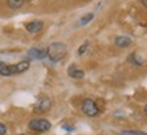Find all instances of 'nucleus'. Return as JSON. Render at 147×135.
<instances>
[{"instance_id":"obj_1","label":"nucleus","mask_w":147,"mask_h":135,"mask_svg":"<svg viewBox=\"0 0 147 135\" xmlns=\"http://www.w3.org/2000/svg\"><path fill=\"white\" fill-rule=\"evenodd\" d=\"M66 51H67V49L63 43L55 42V43H51V45L47 47L46 54H47V57H49L53 62H58V61H61V59L65 58Z\"/></svg>"},{"instance_id":"obj_2","label":"nucleus","mask_w":147,"mask_h":135,"mask_svg":"<svg viewBox=\"0 0 147 135\" xmlns=\"http://www.w3.org/2000/svg\"><path fill=\"white\" fill-rule=\"evenodd\" d=\"M30 68L28 61H22V62L16 63V65H4L0 68V76H12V74H20V73L26 72Z\"/></svg>"},{"instance_id":"obj_3","label":"nucleus","mask_w":147,"mask_h":135,"mask_svg":"<svg viewBox=\"0 0 147 135\" xmlns=\"http://www.w3.org/2000/svg\"><path fill=\"white\" fill-rule=\"evenodd\" d=\"M28 128L32 131H38V132H43V131H49L51 128V123L46 119H32L28 123Z\"/></svg>"},{"instance_id":"obj_4","label":"nucleus","mask_w":147,"mask_h":135,"mask_svg":"<svg viewBox=\"0 0 147 135\" xmlns=\"http://www.w3.org/2000/svg\"><path fill=\"white\" fill-rule=\"evenodd\" d=\"M81 109H82V112H84L86 116L93 117V116H97L98 115V108L92 99H85L84 101H82Z\"/></svg>"},{"instance_id":"obj_5","label":"nucleus","mask_w":147,"mask_h":135,"mask_svg":"<svg viewBox=\"0 0 147 135\" xmlns=\"http://www.w3.org/2000/svg\"><path fill=\"white\" fill-rule=\"evenodd\" d=\"M51 107V100L47 97H42L38 103L34 105V112L35 113H45L46 111H49Z\"/></svg>"},{"instance_id":"obj_6","label":"nucleus","mask_w":147,"mask_h":135,"mask_svg":"<svg viewBox=\"0 0 147 135\" xmlns=\"http://www.w3.org/2000/svg\"><path fill=\"white\" fill-rule=\"evenodd\" d=\"M43 28V23L39 20H32V22L26 23V30L28 32H39Z\"/></svg>"},{"instance_id":"obj_7","label":"nucleus","mask_w":147,"mask_h":135,"mask_svg":"<svg viewBox=\"0 0 147 135\" xmlns=\"http://www.w3.org/2000/svg\"><path fill=\"white\" fill-rule=\"evenodd\" d=\"M115 45L119 46V47H127V46L131 45V38L129 36H124V35L117 36L115 39Z\"/></svg>"},{"instance_id":"obj_8","label":"nucleus","mask_w":147,"mask_h":135,"mask_svg":"<svg viewBox=\"0 0 147 135\" xmlns=\"http://www.w3.org/2000/svg\"><path fill=\"white\" fill-rule=\"evenodd\" d=\"M28 54H30L31 58H36V59H42L47 55V54H46V50H43V49H31Z\"/></svg>"},{"instance_id":"obj_9","label":"nucleus","mask_w":147,"mask_h":135,"mask_svg":"<svg viewBox=\"0 0 147 135\" xmlns=\"http://www.w3.org/2000/svg\"><path fill=\"white\" fill-rule=\"evenodd\" d=\"M69 76L73 77V78H82L85 76L84 70H80V69H76L74 66L69 68Z\"/></svg>"},{"instance_id":"obj_10","label":"nucleus","mask_w":147,"mask_h":135,"mask_svg":"<svg viewBox=\"0 0 147 135\" xmlns=\"http://www.w3.org/2000/svg\"><path fill=\"white\" fill-rule=\"evenodd\" d=\"M23 3H24V0H8L7 1V4H8L9 8H20L23 5Z\"/></svg>"},{"instance_id":"obj_11","label":"nucleus","mask_w":147,"mask_h":135,"mask_svg":"<svg viewBox=\"0 0 147 135\" xmlns=\"http://www.w3.org/2000/svg\"><path fill=\"white\" fill-rule=\"evenodd\" d=\"M92 19H93V14H88V15H85V16H82V18L80 19L78 24H80V26H84L86 23H89Z\"/></svg>"},{"instance_id":"obj_12","label":"nucleus","mask_w":147,"mask_h":135,"mask_svg":"<svg viewBox=\"0 0 147 135\" xmlns=\"http://www.w3.org/2000/svg\"><path fill=\"white\" fill-rule=\"evenodd\" d=\"M123 135H147V132H142V131H135V130H129L124 131Z\"/></svg>"},{"instance_id":"obj_13","label":"nucleus","mask_w":147,"mask_h":135,"mask_svg":"<svg viewBox=\"0 0 147 135\" xmlns=\"http://www.w3.org/2000/svg\"><path fill=\"white\" fill-rule=\"evenodd\" d=\"M86 47H88V42H85V43H84L82 46H80V49H78V54H80V55H82V54L85 53Z\"/></svg>"},{"instance_id":"obj_14","label":"nucleus","mask_w":147,"mask_h":135,"mask_svg":"<svg viewBox=\"0 0 147 135\" xmlns=\"http://www.w3.org/2000/svg\"><path fill=\"white\" fill-rule=\"evenodd\" d=\"M5 132H7V127H5V124H3L0 122V135H5Z\"/></svg>"},{"instance_id":"obj_15","label":"nucleus","mask_w":147,"mask_h":135,"mask_svg":"<svg viewBox=\"0 0 147 135\" xmlns=\"http://www.w3.org/2000/svg\"><path fill=\"white\" fill-rule=\"evenodd\" d=\"M63 128H65V130H73V127H71V126H66V124H65V126H63Z\"/></svg>"},{"instance_id":"obj_16","label":"nucleus","mask_w":147,"mask_h":135,"mask_svg":"<svg viewBox=\"0 0 147 135\" xmlns=\"http://www.w3.org/2000/svg\"><path fill=\"white\" fill-rule=\"evenodd\" d=\"M142 4H143V5H144V7H146V8H147V0H142Z\"/></svg>"},{"instance_id":"obj_17","label":"nucleus","mask_w":147,"mask_h":135,"mask_svg":"<svg viewBox=\"0 0 147 135\" xmlns=\"http://www.w3.org/2000/svg\"><path fill=\"white\" fill-rule=\"evenodd\" d=\"M144 115H146V117H147V104L144 105Z\"/></svg>"},{"instance_id":"obj_18","label":"nucleus","mask_w":147,"mask_h":135,"mask_svg":"<svg viewBox=\"0 0 147 135\" xmlns=\"http://www.w3.org/2000/svg\"><path fill=\"white\" fill-rule=\"evenodd\" d=\"M1 66H4V65H3V62H1V61H0V68Z\"/></svg>"},{"instance_id":"obj_19","label":"nucleus","mask_w":147,"mask_h":135,"mask_svg":"<svg viewBox=\"0 0 147 135\" xmlns=\"http://www.w3.org/2000/svg\"><path fill=\"white\" fill-rule=\"evenodd\" d=\"M18 135H24V134H18Z\"/></svg>"}]
</instances>
